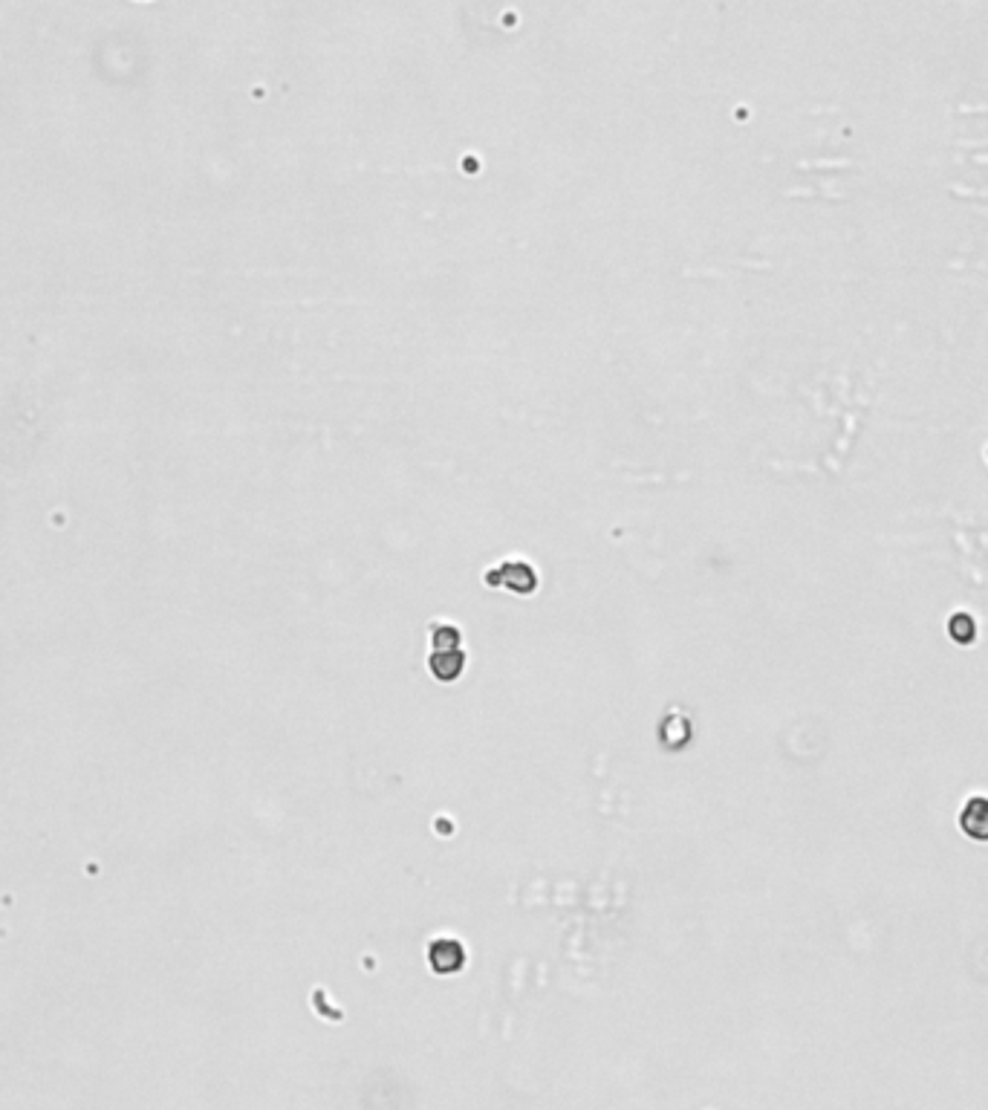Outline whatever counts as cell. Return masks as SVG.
<instances>
[{
  "instance_id": "obj_2",
  "label": "cell",
  "mask_w": 988,
  "mask_h": 1110,
  "mask_svg": "<svg viewBox=\"0 0 988 1110\" xmlns=\"http://www.w3.org/2000/svg\"><path fill=\"white\" fill-rule=\"evenodd\" d=\"M948 636H951V642L954 645H960V648H968V645H974L977 642V622H974V616L971 613H954L951 619H948Z\"/></svg>"
},
{
  "instance_id": "obj_1",
  "label": "cell",
  "mask_w": 988,
  "mask_h": 1110,
  "mask_svg": "<svg viewBox=\"0 0 988 1110\" xmlns=\"http://www.w3.org/2000/svg\"><path fill=\"white\" fill-rule=\"evenodd\" d=\"M960 830L971 842H988V798L974 795L962 804Z\"/></svg>"
}]
</instances>
